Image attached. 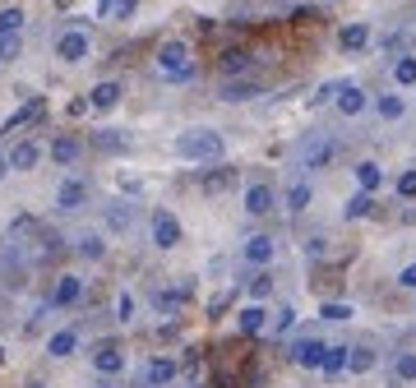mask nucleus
<instances>
[{
  "label": "nucleus",
  "mask_w": 416,
  "mask_h": 388,
  "mask_svg": "<svg viewBox=\"0 0 416 388\" xmlns=\"http://www.w3.org/2000/svg\"><path fill=\"white\" fill-rule=\"evenodd\" d=\"M398 194H403V199H416V171H403V176H398Z\"/></svg>",
  "instance_id": "c9c22d12"
},
{
  "label": "nucleus",
  "mask_w": 416,
  "mask_h": 388,
  "mask_svg": "<svg viewBox=\"0 0 416 388\" xmlns=\"http://www.w3.org/2000/svg\"><path fill=\"white\" fill-rule=\"evenodd\" d=\"M14 55H19V33H5V37H0V65L14 60Z\"/></svg>",
  "instance_id": "f704fd0d"
},
{
  "label": "nucleus",
  "mask_w": 416,
  "mask_h": 388,
  "mask_svg": "<svg viewBox=\"0 0 416 388\" xmlns=\"http://www.w3.org/2000/svg\"><path fill=\"white\" fill-rule=\"evenodd\" d=\"M74 347H79V333H74V328H60V333H51V337H46V356H56V361L74 356Z\"/></svg>",
  "instance_id": "2eb2a0df"
},
{
  "label": "nucleus",
  "mask_w": 416,
  "mask_h": 388,
  "mask_svg": "<svg viewBox=\"0 0 416 388\" xmlns=\"http://www.w3.org/2000/svg\"><path fill=\"white\" fill-rule=\"evenodd\" d=\"M398 287H407V291H416V264H407L403 273H398Z\"/></svg>",
  "instance_id": "a19ab883"
},
{
  "label": "nucleus",
  "mask_w": 416,
  "mask_h": 388,
  "mask_svg": "<svg viewBox=\"0 0 416 388\" xmlns=\"http://www.w3.org/2000/svg\"><path fill=\"white\" fill-rule=\"evenodd\" d=\"M19 28H23V10H14V5H10V10H0V37L19 33Z\"/></svg>",
  "instance_id": "2f4dec72"
},
{
  "label": "nucleus",
  "mask_w": 416,
  "mask_h": 388,
  "mask_svg": "<svg viewBox=\"0 0 416 388\" xmlns=\"http://www.w3.org/2000/svg\"><path fill=\"white\" fill-rule=\"evenodd\" d=\"M98 14H116V0H102V5H98Z\"/></svg>",
  "instance_id": "a18cd8bd"
},
{
  "label": "nucleus",
  "mask_w": 416,
  "mask_h": 388,
  "mask_svg": "<svg viewBox=\"0 0 416 388\" xmlns=\"http://www.w3.org/2000/svg\"><path fill=\"white\" fill-rule=\"evenodd\" d=\"M130 10H134V0H116V14H121V19H125Z\"/></svg>",
  "instance_id": "c03bdc74"
},
{
  "label": "nucleus",
  "mask_w": 416,
  "mask_h": 388,
  "mask_svg": "<svg viewBox=\"0 0 416 388\" xmlns=\"http://www.w3.org/2000/svg\"><path fill=\"white\" fill-rule=\"evenodd\" d=\"M84 203H88V180L84 176H65L60 189H56V208L60 213H79Z\"/></svg>",
  "instance_id": "39448f33"
},
{
  "label": "nucleus",
  "mask_w": 416,
  "mask_h": 388,
  "mask_svg": "<svg viewBox=\"0 0 416 388\" xmlns=\"http://www.w3.org/2000/svg\"><path fill=\"white\" fill-rule=\"evenodd\" d=\"M79 255H84V259H102V255H107L102 236H79Z\"/></svg>",
  "instance_id": "7c9ffc66"
},
{
  "label": "nucleus",
  "mask_w": 416,
  "mask_h": 388,
  "mask_svg": "<svg viewBox=\"0 0 416 388\" xmlns=\"http://www.w3.org/2000/svg\"><path fill=\"white\" fill-rule=\"evenodd\" d=\"M5 171H10V153H0V176H5Z\"/></svg>",
  "instance_id": "49530a36"
},
{
  "label": "nucleus",
  "mask_w": 416,
  "mask_h": 388,
  "mask_svg": "<svg viewBox=\"0 0 416 388\" xmlns=\"http://www.w3.org/2000/svg\"><path fill=\"white\" fill-rule=\"evenodd\" d=\"M245 259L264 268L268 259H273V236H250V241H245Z\"/></svg>",
  "instance_id": "aec40b11"
},
{
  "label": "nucleus",
  "mask_w": 416,
  "mask_h": 388,
  "mask_svg": "<svg viewBox=\"0 0 416 388\" xmlns=\"http://www.w3.org/2000/svg\"><path fill=\"white\" fill-rule=\"evenodd\" d=\"M176 361L171 356H153V361H148V370H143V379H148V388H162V384H171L176 379Z\"/></svg>",
  "instance_id": "9b49d317"
},
{
  "label": "nucleus",
  "mask_w": 416,
  "mask_h": 388,
  "mask_svg": "<svg viewBox=\"0 0 416 388\" xmlns=\"http://www.w3.org/2000/svg\"><path fill=\"white\" fill-rule=\"evenodd\" d=\"M375 107H379L384 121H398V116H403V98H398V93H384V98L375 102Z\"/></svg>",
  "instance_id": "c756f323"
},
{
  "label": "nucleus",
  "mask_w": 416,
  "mask_h": 388,
  "mask_svg": "<svg viewBox=\"0 0 416 388\" xmlns=\"http://www.w3.org/2000/svg\"><path fill=\"white\" fill-rule=\"evenodd\" d=\"M365 42H370V28H365V23H347V28L338 33V46H342V51H361Z\"/></svg>",
  "instance_id": "412c9836"
},
{
  "label": "nucleus",
  "mask_w": 416,
  "mask_h": 388,
  "mask_svg": "<svg viewBox=\"0 0 416 388\" xmlns=\"http://www.w3.org/2000/svg\"><path fill=\"white\" fill-rule=\"evenodd\" d=\"M98 144H102V148H125V139H116V130H102Z\"/></svg>",
  "instance_id": "37998d69"
},
{
  "label": "nucleus",
  "mask_w": 416,
  "mask_h": 388,
  "mask_svg": "<svg viewBox=\"0 0 416 388\" xmlns=\"http://www.w3.org/2000/svg\"><path fill=\"white\" fill-rule=\"evenodd\" d=\"M231 180H236V171H213V176H204V189H213V194H218V189H227Z\"/></svg>",
  "instance_id": "473e14b6"
},
{
  "label": "nucleus",
  "mask_w": 416,
  "mask_h": 388,
  "mask_svg": "<svg viewBox=\"0 0 416 388\" xmlns=\"http://www.w3.org/2000/svg\"><path fill=\"white\" fill-rule=\"evenodd\" d=\"M79 148H84V144H79L74 134H60V139H56V144H51V162L70 166V162H74V157H79Z\"/></svg>",
  "instance_id": "4be33fe9"
},
{
  "label": "nucleus",
  "mask_w": 416,
  "mask_h": 388,
  "mask_svg": "<svg viewBox=\"0 0 416 388\" xmlns=\"http://www.w3.org/2000/svg\"><path fill=\"white\" fill-rule=\"evenodd\" d=\"M93 370H98L102 379H111V375H121L125 370V352L116 342H102L98 352H93Z\"/></svg>",
  "instance_id": "1a4fd4ad"
},
{
  "label": "nucleus",
  "mask_w": 416,
  "mask_h": 388,
  "mask_svg": "<svg viewBox=\"0 0 416 388\" xmlns=\"http://www.w3.org/2000/svg\"><path fill=\"white\" fill-rule=\"evenodd\" d=\"M347 366H351V347H329V356H324V375L338 379Z\"/></svg>",
  "instance_id": "5701e85b"
},
{
  "label": "nucleus",
  "mask_w": 416,
  "mask_h": 388,
  "mask_svg": "<svg viewBox=\"0 0 416 388\" xmlns=\"http://www.w3.org/2000/svg\"><path fill=\"white\" fill-rule=\"evenodd\" d=\"M324 356H329V347L319 342V337H301V342H292V361L301 370H324Z\"/></svg>",
  "instance_id": "0eeeda50"
},
{
  "label": "nucleus",
  "mask_w": 416,
  "mask_h": 388,
  "mask_svg": "<svg viewBox=\"0 0 416 388\" xmlns=\"http://www.w3.org/2000/svg\"><path fill=\"white\" fill-rule=\"evenodd\" d=\"M130 314H134V296L121 291V296H116V319H130Z\"/></svg>",
  "instance_id": "4c0bfd02"
},
{
  "label": "nucleus",
  "mask_w": 416,
  "mask_h": 388,
  "mask_svg": "<svg viewBox=\"0 0 416 388\" xmlns=\"http://www.w3.org/2000/svg\"><path fill=\"white\" fill-rule=\"evenodd\" d=\"M79 296H84V277H74V273L56 277V287H51V305H56V310H70V305H79Z\"/></svg>",
  "instance_id": "6e6552de"
},
{
  "label": "nucleus",
  "mask_w": 416,
  "mask_h": 388,
  "mask_svg": "<svg viewBox=\"0 0 416 388\" xmlns=\"http://www.w3.org/2000/svg\"><path fill=\"white\" fill-rule=\"evenodd\" d=\"M153 245L157 250H176V245H181V222H176V213H167V208L153 213Z\"/></svg>",
  "instance_id": "423d86ee"
},
{
  "label": "nucleus",
  "mask_w": 416,
  "mask_h": 388,
  "mask_svg": "<svg viewBox=\"0 0 416 388\" xmlns=\"http://www.w3.org/2000/svg\"><path fill=\"white\" fill-rule=\"evenodd\" d=\"M365 102H370V98H365V88H356V83H342V93H338V111H342V116H361Z\"/></svg>",
  "instance_id": "dca6fc26"
},
{
  "label": "nucleus",
  "mask_w": 416,
  "mask_h": 388,
  "mask_svg": "<svg viewBox=\"0 0 416 388\" xmlns=\"http://www.w3.org/2000/svg\"><path fill=\"white\" fill-rule=\"evenodd\" d=\"M379 180H384L379 162H356V185H361L365 194H375V189H379Z\"/></svg>",
  "instance_id": "b1692460"
},
{
  "label": "nucleus",
  "mask_w": 416,
  "mask_h": 388,
  "mask_svg": "<svg viewBox=\"0 0 416 388\" xmlns=\"http://www.w3.org/2000/svg\"><path fill=\"white\" fill-rule=\"evenodd\" d=\"M157 69H162L167 79H190V74H195V65H190V46L181 42V37L162 42V46H157Z\"/></svg>",
  "instance_id": "f03ea898"
},
{
  "label": "nucleus",
  "mask_w": 416,
  "mask_h": 388,
  "mask_svg": "<svg viewBox=\"0 0 416 388\" xmlns=\"http://www.w3.org/2000/svg\"><path fill=\"white\" fill-rule=\"evenodd\" d=\"M342 213H347V218H370V213H375V199L361 189L356 199H347V208H342Z\"/></svg>",
  "instance_id": "c85d7f7f"
},
{
  "label": "nucleus",
  "mask_w": 416,
  "mask_h": 388,
  "mask_svg": "<svg viewBox=\"0 0 416 388\" xmlns=\"http://www.w3.org/2000/svg\"><path fill=\"white\" fill-rule=\"evenodd\" d=\"M306 208H310V185L296 180V185L287 189V213H306Z\"/></svg>",
  "instance_id": "bb28decb"
},
{
  "label": "nucleus",
  "mask_w": 416,
  "mask_h": 388,
  "mask_svg": "<svg viewBox=\"0 0 416 388\" xmlns=\"http://www.w3.org/2000/svg\"><path fill=\"white\" fill-rule=\"evenodd\" d=\"M250 98H259V83H254V79H227V83H222V102H250Z\"/></svg>",
  "instance_id": "f3484780"
},
{
  "label": "nucleus",
  "mask_w": 416,
  "mask_h": 388,
  "mask_svg": "<svg viewBox=\"0 0 416 388\" xmlns=\"http://www.w3.org/2000/svg\"><path fill=\"white\" fill-rule=\"evenodd\" d=\"M351 375H370L375 370V347H351Z\"/></svg>",
  "instance_id": "393cba45"
},
{
  "label": "nucleus",
  "mask_w": 416,
  "mask_h": 388,
  "mask_svg": "<svg viewBox=\"0 0 416 388\" xmlns=\"http://www.w3.org/2000/svg\"><path fill=\"white\" fill-rule=\"evenodd\" d=\"M319 314H324L329 323H347V319H351V305H338V300H333V305H324Z\"/></svg>",
  "instance_id": "72a5a7b5"
},
{
  "label": "nucleus",
  "mask_w": 416,
  "mask_h": 388,
  "mask_svg": "<svg viewBox=\"0 0 416 388\" xmlns=\"http://www.w3.org/2000/svg\"><path fill=\"white\" fill-rule=\"evenodd\" d=\"M176 153L186 162H218L227 153V139L218 130H186V134H176Z\"/></svg>",
  "instance_id": "f257e3e1"
},
{
  "label": "nucleus",
  "mask_w": 416,
  "mask_h": 388,
  "mask_svg": "<svg viewBox=\"0 0 416 388\" xmlns=\"http://www.w3.org/2000/svg\"><path fill=\"white\" fill-rule=\"evenodd\" d=\"M236 328H241L245 337H254V333H264V328H268V310H264L259 300H254V305H245V310L236 314Z\"/></svg>",
  "instance_id": "f8f14e48"
},
{
  "label": "nucleus",
  "mask_w": 416,
  "mask_h": 388,
  "mask_svg": "<svg viewBox=\"0 0 416 388\" xmlns=\"http://www.w3.org/2000/svg\"><path fill=\"white\" fill-rule=\"evenodd\" d=\"M42 111H46V98H28V102H23V107L10 116V121L0 125V134H14V130H23V125H28V121H37Z\"/></svg>",
  "instance_id": "9d476101"
},
{
  "label": "nucleus",
  "mask_w": 416,
  "mask_h": 388,
  "mask_svg": "<svg viewBox=\"0 0 416 388\" xmlns=\"http://www.w3.org/2000/svg\"><path fill=\"white\" fill-rule=\"evenodd\" d=\"M37 157H42V148H37L33 139H23V144H14V148H10V171H33Z\"/></svg>",
  "instance_id": "4468645a"
},
{
  "label": "nucleus",
  "mask_w": 416,
  "mask_h": 388,
  "mask_svg": "<svg viewBox=\"0 0 416 388\" xmlns=\"http://www.w3.org/2000/svg\"><path fill=\"white\" fill-rule=\"evenodd\" d=\"M394 375L403 379V384H416V352H398L394 356Z\"/></svg>",
  "instance_id": "a878e982"
},
{
  "label": "nucleus",
  "mask_w": 416,
  "mask_h": 388,
  "mask_svg": "<svg viewBox=\"0 0 416 388\" xmlns=\"http://www.w3.org/2000/svg\"><path fill=\"white\" fill-rule=\"evenodd\" d=\"M107 222H111V227H130V208H125V203H116Z\"/></svg>",
  "instance_id": "ea45409f"
},
{
  "label": "nucleus",
  "mask_w": 416,
  "mask_h": 388,
  "mask_svg": "<svg viewBox=\"0 0 416 388\" xmlns=\"http://www.w3.org/2000/svg\"><path fill=\"white\" fill-rule=\"evenodd\" d=\"M33 388H51V384H33Z\"/></svg>",
  "instance_id": "09e8293b"
},
{
  "label": "nucleus",
  "mask_w": 416,
  "mask_h": 388,
  "mask_svg": "<svg viewBox=\"0 0 416 388\" xmlns=\"http://www.w3.org/2000/svg\"><path fill=\"white\" fill-rule=\"evenodd\" d=\"M268 287H273V282H268V273L250 277V296H254V300H264V296H268Z\"/></svg>",
  "instance_id": "e433bc0d"
},
{
  "label": "nucleus",
  "mask_w": 416,
  "mask_h": 388,
  "mask_svg": "<svg viewBox=\"0 0 416 388\" xmlns=\"http://www.w3.org/2000/svg\"><path fill=\"white\" fill-rule=\"evenodd\" d=\"M292 328H296V310H282L273 319V333H292Z\"/></svg>",
  "instance_id": "58836bf2"
},
{
  "label": "nucleus",
  "mask_w": 416,
  "mask_h": 388,
  "mask_svg": "<svg viewBox=\"0 0 416 388\" xmlns=\"http://www.w3.org/2000/svg\"><path fill=\"white\" fill-rule=\"evenodd\" d=\"M338 93H342V83H324V88L315 93V102H329V98H338Z\"/></svg>",
  "instance_id": "79ce46f5"
},
{
  "label": "nucleus",
  "mask_w": 416,
  "mask_h": 388,
  "mask_svg": "<svg viewBox=\"0 0 416 388\" xmlns=\"http://www.w3.org/2000/svg\"><path fill=\"white\" fill-rule=\"evenodd\" d=\"M88 51H93V37H88L84 28H65V33L56 37V55H60L65 65H84Z\"/></svg>",
  "instance_id": "20e7f679"
},
{
  "label": "nucleus",
  "mask_w": 416,
  "mask_h": 388,
  "mask_svg": "<svg viewBox=\"0 0 416 388\" xmlns=\"http://www.w3.org/2000/svg\"><path fill=\"white\" fill-rule=\"evenodd\" d=\"M338 144H333L329 134H306V144H301V171H319V166H329Z\"/></svg>",
  "instance_id": "7ed1b4c3"
},
{
  "label": "nucleus",
  "mask_w": 416,
  "mask_h": 388,
  "mask_svg": "<svg viewBox=\"0 0 416 388\" xmlns=\"http://www.w3.org/2000/svg\"><path fill=\"white\" fill-rule=\"evenodd\" d=\"M218 65H222V74H227V79H236V74H245V69L254 65V55L245 51V46H227Z\"/></svg>",
  "instance_id": "ddd939ff"
},
{
  "label": "nucleus",
  "mask_w": 416,
  "mask_h": 388,
  "mask_svg": "<svg viewBox=\"0 0 416 388\" xmlns=\"http://www.w3.org/2000/svg\"><path fill=\"white\" fill-rule=\"evenodd\" d=\"M394 79L403 83V88H412L416 83V55H398L394 60Z\"/></svg>",
  "instance_id": "cd10ccee"
},
{
  "label": "nucleus",
  "mask_w": 416,
  "mask_h": 388,
  "mask_svg": "<svg viewBox=\"0 0 416 388\" xmlns=\"http://www.w3.org/2000/svg\"><path fill=\"white\" fill-rule=\"evenodd\" d=\"M56 5H60V10H65V5H74V0H56Z\"/></svg>",
  "instance_id": "de8ad7c7"
},
{
  "label": "nucleus",
  "mask_w": 416,
  "mask_h": 388,
  "mask_svg": "<svg viewBox=\"0 0 416 388\" xmlns=\"http://www.w3.org/2000/svg\"><path fill=\"white\" fill-rule=\"evenodd\" d=\"M116 102H121V83H116V79H107V83H98V88L88 93V107H116Z\"/></svg>",
  "instance_id": "6ab92c4d"
},
{
  "label": "nucleus",
  "mask_w": 416,
  "mask_h": 388,
  "mask_svg": "<svg viewBox=\"0 0 416 388\" xmlns=\"http://www.w3.org/2000/svg\"><path fill=\"white\" fill-rule=\"evenodd\" d=\"M268 208H273V189L268 185H250L245 189V213H250V218H264Z\"/></svg>",
  "instance_id": "a211bd4d"
}]
</instances>
